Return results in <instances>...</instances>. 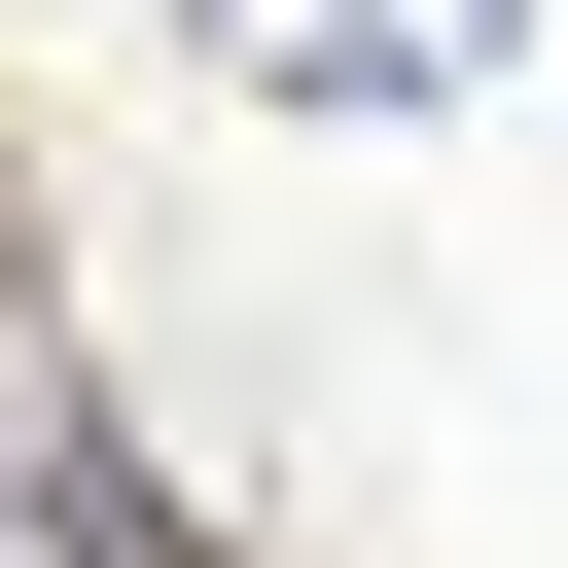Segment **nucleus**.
Here are the masks:
<instances>
[{"label": "nucleus", "mask_w": 568, "mask_h": 568, "mask_svg": "<svg viewBox=\"0 0 568 568\" xmlns=\"http://www.w3.org/2000/svg\"><path fill=\"white\" fill-rule=\"evenodd\" d=\"M497 36H532V0H213V71H248V106H462Z\"/></svg>", "instance_id": "1"}]
</instances>
